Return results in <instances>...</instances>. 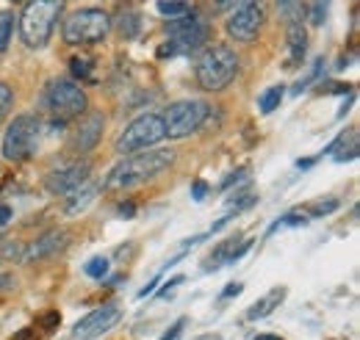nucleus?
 Returning <instances> with one entry per match:
<instances>
[{
    "label": "nucleus",
    "mask_w": 360,
    "mask_h": 340,
    "mask_svg": "<svg viewBox=\"0 0 360 340\" xmlns=\"http://www.w3.org/2000/svg\"><path fill=\"white\" fill-rule=\"evenodd\" d=\"M175 164V152L172 150H144L136 152L131 158H125L122 164H117L114 169L108 171L103 188L105 191H128L136 188L153 177H158L161 171H167Z\"/></svg>",
    "instance_id": "1"
},
{
    "label": "nucleus",
    "mask_w": 360,
    "mask_h": 340,
    "mask_svg": "<svg viewBox=\"0 0 360 340\" xmlns=\"http://www.w3.org/2000/svg\"><path fill=\"white\" fill-rule=\"evenodd\" d=\"M236 75H238V55L227 44L208 47L194 64L197 86L205 91H222L236 81Z\"/></svg>",
    "instance_id": "2"
},
{
    "label": "nucleus",
    "mask_w": 360,
    "mask_h": 340,
    "mask_svg": "<svg viewBox=\"0 0 360 340\" xmlns=\"http://www.w3.org/2000/svg\"><path fill=\"white\" fill-rule=\"evenodd\" d=\"M61 11H64L61 0H28V3H22V11H20V37H22V42L31 50L45 47Z\"/></svg>",
    "instance_id": "3"
},
{
    "label": "nucleus",
    "mask_w": 360,
    "mask_h": 340,
    "mask_svg": "<svg viewBox=\"0 0 360 340\" xmlns=\"http://www.w3.org/2000/svg\"><path fill=\"white\" fill-rule=\"evenodd\" d=\"M39 138H42V122L34 114H20L14 117V122L3 133V158L11 164H22L31 161L39 150Z\"/></svg>",
    "instance_id": "4"
},
{
    "label": "nucleus",
    "mask_w": 360,
    "mask_h": 340,
    "mask_svg": "<svg viewBox=\"0 0 360 340\" xmlns=\"http://www.w3.org/2000/svg\"><path fill=\"white\" fill-rule=\"evenodd\" d=\"M164 31H167V44L164 47H158V55L164 58V55H188V53H194V50H200L202 44L208 42V37H211V25H208V20H202L200 14H186V17H180V20H172V22H167L164 25Z\"/></svg>",
    "instance_id": "5"
},
{
    "label": "nucleus",
    "mask_w": 360,
    "mask_h": 340,
    "mask_svg": "<svg viewBox=\"0 0 360 340\" xmlns=\"http://www.w3.org/2000/svg\"><path fill=\"white\" fill-rule=\"evenodd\" d=\"M108 34H111V14L103 8H78L61 25V37L67 44L103 42Z\"/></svg>",
    "instance_id": "6"
},
{
    "label": "nucleus",
    "mask_w": 360,
    "mask_h": 340,
    "mask_svg": "<svg viewBox=\"0 0 360 340\" xmlns=\"http://www.w3.org/2000/svg\"><path fill=\"white\" fill-rule=\"evenodd\" d=\"M42 105L58 119V122H67V119H75L86 111L89 105V97L75 81H67V78H53L42 91Z\"/></svg>",
    "instance_id": "7"
},
{
    "label": "nucleus",
    "mask_w": 360,
    "mask_h": 340,
    "mask_svg": "<svg viewBox=\"0 0 360 340\" xmlns=\"http://www.w3.org/2000/svg\"><path fill=\"white\" fill-rule=\"evenodd\" d=\"M164 138H167V130H164L161 114H141L117 136L114 152L117 155H136V152H144L147 147H153Z\"/></svg>",
    "instance_id": "8"
},
{
    "label": "nucleus",
    "mask_w": 360,
    "mask_h": 340,
    "mask_svg": "<svg viewBox=\"0 0 360 340\" xmlns=\"http://www.w3.org/2000/svg\"><path fill=\"white\" fill-rule=\"evenodd\" d=\"M211 114V105L202 103V100H180V103H172L167 111H164V130L169 138H186L191 133L205 125Z\"/></svg>",
    "instance_id": "9"
},
{
    "label": "nucleus",
    "mask_w": 360,
    "mask_h": 340,
    "mask_svg": "<svg viewBox=\"0 0 360 340\" xmlns=\"http://www.w3.org/2000/svg\"><path fill=\"white\" fill-rule=\"evenodd\" d=\"M266 22V11L258 3H238L225 22V31L230 39L236 42H255L258 34L264 31Z\"/></svg>",
    "instance_id": "10"
},
{
    "label": "nucleus",
    "mask_w": 360,
    "mask_h": 340,
    "mask_svg": "<svg viewBox=\"0 0 360 340\" xmlns=\"http://www.w3.org/2000/svg\"><path fill=\"white\" fill-rule=\"evenodd\" d=\"M91 174L89 161H72V164H64L58 169L47 171L45 177V191L53 197H70L75 188H81Z\"/></svg>",
    "instance_id": "11"
},
{
    "label": "nucleus",
    "mask_w": 360,
    "mask_h": 340,
    "mask_svg": "<svg viewBox=\"0 0 360 340\" xmlns=\"http://www.w3.org/2000/svg\"><path fill=\"white\" fill-rule=\"evenodd\" d=\"M120 321H122V310H120L117 304H103V307L91 310L89 315H84V318H81V321L75 324L72 335H75L78 340L100 338L103 332L114 329V327H117Z\"/></svg>",
    "instance_id": "12"
},
{
    "label": "nucleus",
    "mask_w": 360,
    "mask_h": 340,
    "mask_svg": "<svg viewBox=\"0 0 360 340\" xmlns=\"http://www.w3.org/2000/svg\"><path fill=\"white\" fill-rule=\"evenodd\" d=\"M103 128H105V117H103L100 111L86 114V117L78 122L72 138H70V150H72L75 155H89L91 150L97 147L100 136H103Z\"/></svg>",
    "instance_id": "13"
},
{
    "label": "nucleus",
    "mask_w": 360,
    "mask_h": 340,
    "mask_svg": "<svg viewBox=\"0 0 360 340\" xmlns=\"http://www.w3.org/2000/svg\"><path fill=\"white\" fill-rule=\"evenodd\" d=\"M67 244H70V233L67 230H50L42 238H37L31 247H25V260L22 263H34V260H45V257L58 255Z\"/></svg>",
    "instance_id": "14"
},
{
    "label": "nucleus",
    "mask_w": 360,
    "mask_h": 340,
    "mask_svg": "<svg viewBox=\"0 0 360 340\" xmlns=\"http://www.w3.org/2000/svg\"><path fill=\"white\" fill-rule=\"evenodd\" d=\"M250 247H252V238H247V241H241V238H225L211 255H208V263L202 266L205 271H217L219 266H225V263H236V260H241V257L250 252Z\"/></svg>",
    "instance_id": "15"
},
{
    "label": "nucleus",
    "mask_w": 360,
    "mask_h": 340,
    "mask_svg": "<svg viewBox=\"0 0 360 340\" xmlns=\"http://www.w3.org/2000/svg\"><path fill=\"white\" fill-rule=\"evenodd\" d=\"M288 61L285 70H297L305 64V53H308V31L302 22H288Z\"/></svg>",
    "instance_id": "16"
},
{
    "label": "nucleus",
    "mask_w": 360,
    "mask_h": 340,
    "mask_svg": "<svg viewBox=\"0 0 360 340\" xmlns=\"http://www.w3.org/2000/svg\"><path fill=\"white\" fill-rule=\"evenodd\" d=\"M97 191H100V183H84L81 188H75V191L67 197L64 213H67V216H78V213H84L91 202L97 200Z\"/></svg>",
    "instance_id": "17"
},
{
    "label": "nucleus",
    "mask_w": 360,
    "mask_h": 340,
    "mask_svg": "<svg viewBox=\"0 0 360 340\" xmlns=\"http://www.w3.org/2000/svg\"><path fill=\"white\" fill-rule=\"evenodd\" d=\"M285 294H288L285 288H271L266 296H261L250 310H247V318H250V321H261V318L271 315V313L277 310V304L285 299Z\"/></svg>",
    "instance_id": "18"
},
{
    "label": "nucleus",
    "mask_w": 360,
    "mask_h": 340,
    "mask_svg": "<svg viewBox=\"0 0 360 340\" xmlns=\"http://www.w3.org/2000/svg\"><path fill=\"white\" fill-rule=\"evenodd\" d=\"M117 31H120L122 39H136L141 34V14L139 11H122Z\"/></svg>",
    "instance_id": "19"
},
{
    "label": "nucleus",
    "mask_w": 360,
    "mask_h": 340,
    "mask_svg": "<svg viewBox=\"0 0 360 340\" xmlns=\"http://www.w3.org/2000/svg\"><path fill=\"white\" fill-rule=\"evenodd\" d=\"M347 147H349V150H352V147H358V128L344 130L335 141H330V144H327V150H324V155H333V158H335V155H341Z\"/></svg>",
    "instance_id": "20"
},
{
    "label": "nucleus",
    "mask_w": 360,
    "mask_h": 340,
    "mask_svg": "<svg viewBox=\"0 0 360 340\" xmlns=\"http://www.w3.org/2000/svg\"><path fill=\"white\" fill-rule=\"evenodd\" d=\"M338 211V200H314V202H308L305 208H302V216L305 218H321V216H330V213H335Z\"/></svg>",
    "instance_id": "21"
},
{
    "label": "nucleus",
    "mask_w": 360,
    "mask_h": 340,
    "mask_svg": "<svg viewBox=\"0 0 360 340\" xmlns=\"http://www.w3.org/2000/svg\"><path fill=\"white\" fill-rule=\"evenodd\" d=\"M324 75V58H314V64H311V70H308V75L300 81V84L291 86V94L297 97V94H302L305 89H311L314 84H319V78Z\"/></svg>",
    "instance_id": "22"
},
{
    "label": "nucleus",
    "mask_w": 360,
    "mask_h": 340,
    "mask_svg": "<svg viewBox=\"0 0 360 340\" xmlns=\"http://www.w3.org/2000/svg\"><path fill=\"white\" fill-rule=\"evenodd\" d=\"M25 260V244L20 241H0V263H22Z\"/></svg>",
    "instance_id": "23"
},
{
    "label": "nucleus",
    "mask_w": 360,
    "mask_h": 340,
    "mask_svg": "<svg viewBox=\"0 0 360 340\" xmlns=\"http://www.w3.org/2000/svg\"><path fill=\"white\" fill-rule=\"evenodd\" d=\"M155 8H158V14L169 17V22L186 17V14H191V6L188 3H178V0H161V3H155Z\"/></svg>",
    "instance_id": "24"
},
{
    "label": "nucleus",
    "mask_w": 360,
    "mask_h": 340,
    "mask_svg": "<svg viewBox=\"0 0 360 340\" xmlns=\"http://www.w3.org/2000/svg\"><path fill=\"white\" fill-rule=\"evenodd\" d=\"M283 97H285V89L283 86H271L266 89L264 94H261V114H271V111H277V105L283 103Z\"/></svg>",
    "instance_id": "25"
},
{
    "label": "nucleus",
    "mask_w": 360,
    "mask_h": 340,
    "mask_svg": "<svg viewBox=\"0 0 360 340\" xmlns=\"http://www.w3.org/2000/svg\"><path fill=\"white\" fill-rule=\"evenodd\" d=\"M91 70H94V61H91L89 55H72V58H70V72H72V78L89 81Z\"/></svg>",
    "instance_id": "26"
},
{
    "label": "nucleus",
    "mask_w": 360,
    "mask_h": 340,
    "mask_svg": "<svg viewBox=\"0 0 360 340\" xmlns=\"http://www.w3.org/2000/svg\"><path fill=\"white\" fill-rule=\"evenodd\" d=\"M11 34H14V11L3 8L0 11V53H6V47L11 42Z\"/></svg>",
    "instance_id": "27"
},
{
    "label": "nucleus",
    "mask_w": 360,
    "mask_h": 340,
    "mask_svg": "<svg viewBox=\"0 0 360 340\" xmlns=\"http://www.w3.org/2000/svg\"><path fill=\"white\" fill-rule=\"evenodd\" d=\"M84 271H86V277H91V280H103L108 274V257H91Z\"/></svg>",
    "instance_id": "28"
},
{
    "label": "nucleus",
    "mask_w": 360,
    "mask_h": 340,
    "mask_svg": "<svg viewBox=\"0 0 360 340\" xmlns=\"http://www.w3.org/2000/svg\"><path fill=\"white\" fill-rule=\"evenodd\" d=\"M308 218L302 216V211H291V213H285L283 218H277L274 224L269 227V235L274 233V230H280V227H300V224H305Z\"/></svg>",
    "instance_id": "29"
},
{
    "label": "nucleus",
    "mask_w": 360,
    "mask_h": 340,
    "mask_svg": "<svg viewBox=\"0 0 360 340\" xmlns=\"http://www.w3.org/2000/svg\"><path fill=\"white\" fill-rule=\"evenodd\" d=\"M11 105H14V89H11L8 84H3V81H0V122L8 117Z\"/></svg>",
    "instance_id": "30"
},
{
    "label": "nucleus",
    "mask_w": 360,
    "mask_h": 340,
    "mask_svg": "<svg viewBox=\"0 0 360 340\" xmlns=\"http://www.w3.org/2000/svg\"><path fill=\"white\" fill-rule=\"evenodd\" d=\"M280 14H285L288 22H302V14H305V6L302 3H280L277 6Z\"/></svg>",
    "instance_id": "31"
},
{
    "label": "nucleus",
    "mask_w": 360,
    "mask_h": 340,
    "mask_svg": "<svg viewBox=\"0 0 360 340\" xmlns=\"http://www.w3.org/2000/svg\"><path fill=\"white\" fill-rule=\"evenodd\" d=\"M327 3H311V6H305V14H308V20H311V25H324V20H327Z\"/></svg>",
    "instance_id": "32"
},
{
    "label": "nucleus",
    "mask_w": 360,
    "mask_h": 340,
    "mask_svg": "<svg viewBox=\"0 0 360 340\" xmlns=\"http://www.w3.org/2000/svg\"><path fill=\"white\" fill-rule=\"evenodd\" d=\"M58 324H61V315H58L56 310H50V313H42V315L37 318V324H34V327H42L45 332H53Z\"/></svg>",
    "instance_id": "33"
},
{
    "label": "nucleus",
    "mask_w": 360,
    "mask_h": 340,
    "mask_svg": "<svg viewBox=\"0 0 360 340\" xmlns=\"http://www.w3.org/2000/svg\"><path fill=\"white\" fill-rule=\"evenodd\" d=\"M205 194H208V183H205V180H194V185H191V197H194L197 202H202Z\"/></svg>",
    "instance_id": "34"
},
{
    "label": "nucleus",
    "mask_w": 360,
    "mask_h": 340,
    "mask_svg": "<svg viewBox=\"0 0 360 340\" xmlns=\"http://www.w3.org/2000/svg\"><path fill=\"white\" fill-rule=\"evenodd\" d=\"M183 327H186V318H178V321L172 324V329H167V332L161 335V340H178L180 332H183Z\"/></svg>",
    "instance_id": "35"
},
{
    "label": "nucleus",
    "mask_w": 360,
    "mask_h": 340,
    "mask_svg": "<svg viewBox=\"0 0 360 340\" xmlns=\"http://www.w3.org/2000/svg\"><path fill=\"white\" fill-rule=\"evenodd\" d=\"M117 213H120V218H134L136 205L134 202H120V205H117Z\"/></svg>",
    "instance_id": "36"
},
{
    "label": "nucleus",
    "mask_w": 360,
    "mask_h": 340,
    "mask_svg": "<svg viewBox=\"0 0 360 340\" xmlns=\"http://www.w3.org/2000/svg\"><path fill=\"white\" fill-rule=\"evenodd\" d=\"M180 282H186V280H183L180 274H178V277H172V280H169V282H167V285H164V288L158 291V296H169V291H175Z\"/></svg>",
    "instance_id": "37"
},
{
    "label": "nucleus",
    "mask_w": 360,
    "mask_h": 340,
    "mask_svg": "<svg viewBox=\"0 0 360 340\" xmlns=\"http://www.w3.org/2000/svg\"><path fill=\"white\" fill-rule=\"evenodd\" d=\"M11 218H14V211H11L6 202H0V227H6Z\"/></svg>",
    "instance_id": "38"
},
{
    "label": "nucleus",
    "mask_w": 360,
    "mask_h": 340,
    "mask_svg": "<svg viewBox=\"0 0 360 340\" xmlns=\"http://www.w3.org/2000/svg\"><path fill=\"white\" fill-rule=\"evenodd\" d=\"M244 171L247 169H238V171H233V174H227L225 183H222V188H230V185H236L238 180H244Z\"/></svg>",
    "instance_id": "39"
},
{
    "label": "nucleus",
    "mask_w": 360,
    "mask_h": 340,
    "mask_svg": "<svg viewBox=\"0 0 360 340\" xmlns=\"http://www.w3.org/2000/svg\"><path fill=\"white\" fill-rule=\"evenodd\" d=\"M244 291V285L241 282H233V285H227L225 291H222V299H230V296H238Z\"/></svg>",
    "instance_id": "40"
},
{
    "label": "nucleus",
    "mask_w": 360,
    "mask_h": 340,
    "mask_svg": "<svg viewBox=\"0 0 360 340\" xmlns=\"http://www.w3.org/2000/svg\"><path fill=\"white\" fill-rule=\"evenodd\" d=\"M37 327H31V329H25V332H20V335H14V340H37Z\"/></svg>",
    "instance_id": "41"
},
{
    "label": "nucleus",
    "mask_w": 360,
    "mask_h": 340,
    "mask_svg": "<svg viewBox=\"0 0 360 340\" xmlns=\"http://www.w3.org/2000/svg\"><path fill=\"white\" fill-rule=\"evenodd\" d=\"M314 164H316V158H300V161H297V166H300V169H311Z\"/></svg>",
    "instance_id": "42"
},
{
    "label": "nucleus",
    "mask_w": 360,
    "mask_h": 340,
    "mask_svg": "<svg viewBox=\"0 0 360 340\" xmlns=\"http://www.w3.org/2000/svg\"><path fill=\"white\" fill-rule=\"evenodd\" d=\"M11 282H14V277H11V274H0V291H3V288H8Z\"/></svg>",
    "instance_id": "43"
},
{
    "label": "nucleus",
    "mask_w": 360,
    "mask_h": 340,
    "mask_svg": "<svg viewBox=\"0 0 360 340\" xmlns=\"http://www.w3.org/2000/svg\"><path fill=\"white\" fill-rule=\"evenodd\" d=\"M255 340H280V335H258Z\"/></svg>",
    "instance_id": "44"
},
{
    "label": "nucleus",
    "mask_w": 360,
    "mask_h": 340,
    "mask_svg": "<svg viewBox=\"0 0 360 340\" xmlns=\"http://www.w3.org/2000/svg\"><path fill=\"white\" fill-rule=\"evenodd\" d=\"M0 241H6V235H3V233H0Z\"/></svg>",
    "instance_id": "45"
}]
</instances>
